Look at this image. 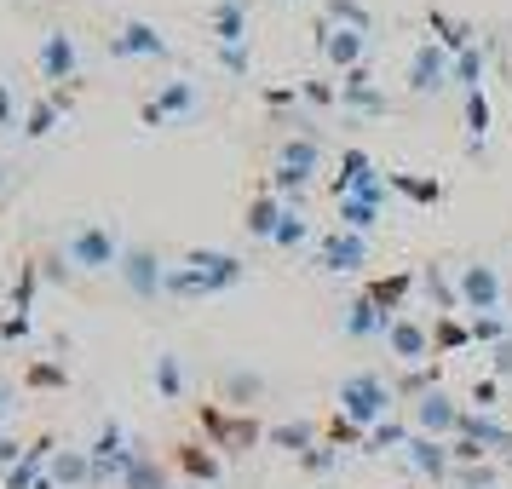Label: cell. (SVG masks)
Wrapping results in <instances>:
<instances>
[{
  "mask_svg": "<svg viewBox=\"0 0 512 489\" xmlns=\"http://www.w3.org/2000/svg\"><path fill=\"white\" fill-rule=\"evenodd\" d=\"M300 466H305V472H323V466H334V449L317 443V449H305V455H300Z\"/></svg>",
  "mask_w": 512,
  "mask_h": 489,
  "instance_id": "40",
  "label": "cell"
},
{
  "mask_svg": "<svg viewBox=\"0 0 512 489\" xmlns=\"http://www.w3.org/2000/svg\"><path fill=\"white\" fill-rule=\"evenodd\" d=\"M455 294L472 317H489V311H501V265H489V259H466L461 277H455Z\"/></svg>",
  "mask_w": 512,
  "mask_h": 489,
  "instance_id": "3",
  "label": "cell"
},
{
  "mask_svg": "<svg viewBox=\"0 0 512 489\" xmlns=\"http://www.w3.org/2000/svg\"><path fill=\"white\" fill-rule=\"evenodd\" d=\"M472 403H478V409H489V403H495V380H478V386H472Z\"/></svg>",
  "mask_w": 512,
  "mask_h": 489,
  "instance_id": "45",
  "label": "cell"
},
{
  "mask_svg": "<svg viewBox=\"0 0 512 489\" xmlns=\"http://www.w3.org/2000/svg\"><path fill=\"white\" fill-rule=\"evenodd\" d=\"M426 24L438 29V35H432V41H438V47L449 52V58H461V52L472 47V41H478V35H472V29H466V24H449V18H443L438 6H432V12H426Z\"/></svg>",
  "mask_w": 512,
  "mask_h": 489,
  "instance_id": "27",
  "label": "cell"
},
{
  "mask_svg": "<svg viewBox=\"0 0 512 489\" xmlns=\"http://www.w3.org/2000/svg\"><path fill=\"white\" fill-rule=\"evenodd\" d=\"M75 64H81L75 35H70V29H47V35H41V52H35V75L58 93V87H70V81H75Z\"/></svg>",
  "mask_w": 512,
  "mask_h": 489,
  "instance_id": "4",
  "label": "cell"
},
{
  "mask_svg": "<svg viewBox=\"0 0 512 489\" xmlns=\"http://www.w3.org/2000/svg\"><path fill=\"white\" fill-rule=\"evenodd\" d=\"M190 110H196V87H190V81H167L156 98L139 104V121L144 127H167L173 116H190Z\"/></svg>",
  "mask_w": 512,
  "mask_h": 489,
  "instance_id": "13",
  "label": "cell"
},
{
  "mask_svg": "<svg viewBox=\"0 0 512 489\" xmlns=\"http://www.w3.org/2000/svg\"><path fill=\"white\" fill-rule=\"evenodd\" d=\"M455 438L478 443V449H512L507 426H501V420H489V415H472V409H461V426H455Z\"/></svg>",
  "mask_w": 512,
  "mask_h": 489,
  "instance_id": "21",
  "label": "cell"
},
{
  "mask_svg": "<svg viewBox=\"0 0 512 489\" xmlns=\"http://www.w3.org/2000/svg\"><path fill=\"white\" fill-rule=\"evenodd\" d=\"M167 294H190V300H202V294H219V288H213L196 265H185V259H179V265H167Z\"/></svg>",
  "mask_w": 512,
  "mask_h": 489,
  "instance_id": "29",
  "label": "cell"
},
{
  "mask_svg": "<svg viewBox=\"0 0 512 489\" xmlns=\"http://www.w3.org/2000/svg\"><path fill=\"white\" fill-rule=\"evenodd\" d=\"M271 443H277V449H317V426H311V420H282V426H271Z\"/></svg>",
  "mask_w": 512,
  "mask_h": 489,
  "instance_id": "32",
  "label": "cell"
},
{
  "mask_svg": "<svg viewBox=\"0 0 512 489\" xmlns=\"http://www.w3.org/2000/svg\"><path fill=\"white\" fill-rule=\"evenodd\" d=\"M173 466H179V472H190V478H202V484H213V478H219V461L208 455V443H179Z\"/></svg>",
  "mask_w": 512,
  "mask_h": 489,
  "instance_id": "28",
  "label": "cell"
},
{
  "mask_svg": "<svg viewBox=\"0 0 512 489\" xmlns=\"http://www.w3.org/2000/svg\"><path fill=\"white\" fill-rule=\"evenodd\" d=\"M121 484L127 489H167V466L144 449V443H133L127 449V466H121Z\"/></svg>",
  "mask_w": 512,
  "mask_h": 489,
  "instance_id": "18",
  "label": "cell"
},
{
  "mask_svg": "<svg viewBox=\"0 0 512 489\" xmlns=\"http://www.w3.org/2000/svg\"><path fill=\"white\" fill-rule=\"evenodd\" d=\"M334 403H340V415L369 438L380 420H392V403H397V392L386 386V374H374V369H363V374H346L340 380V392H334Z\"/></svg>",
  "mask_w": 512,
  "mask_h": 489,
  "instance_id": "1",
  "label": "cell"
},
{
  "mask_svg": "<svg viewBox=\"0 0 512 489\" xmlns=\"http://www.w3.org/2000/svg\"><path fill=\"white\" fill-rule=\"evenodd\" d=\"M110 52H116V58H167V35L156 24H144V18H127V24L116 29V35H110Z\"/></svg>",
  "mask_w": 512,
  "mask_h": 489,
  "instance_id": "12",
  "label": "cell"
},
{
  "mask_svg": "<svg viewBox=\"0 0 512 489\" xmlns=\"http://www.w3.org/2000/svg\"><path fill=\"white\" fill-rule=\"evenodd\" d=\"M512 334V317L507 311H489V317H472V340H489V346H501Z\"/></svg>",
  "mask_w": 512,
  "mask_h": 489,
  "instance_id": "37",
  "label": "cell"
},
{
  "mask_svg": "<svg viewBox=\"0 0 512 489\" xmlns=\"http://www.w3.org/2000/svg\"><path fill=\"white\" fill-rule=\"evenodd\" d=\"M409 438H415L409 426H397V420H380V426H374L369 438H363V449L374 455V449H386V443H409Z\"/></svg>",
  "mask_w": 512,
  "mask_h": 489,
  "instance_id": "38",
  "label": "cell"
},
{
  "mask_svg": "<svg viewBox=\"0 0 512 489\" xmlns=\"http://www.w3.org/2000/svg\"><path fill=\"white\" fill-rule=\"evenodd\" d=\"M52 121H58V104H52V98H35L24 110V139H47Z\"/></svg>",
  "mask_w": 512,
  "mask_h": 489,
  "instance_id": "35",
  "label": "cell"
},
{
  "mask_svg": "<svg viewBox=\"0 0 512 489\" xmlns=\"http://www.w3.org/2000/svg\"><path fill=\"white\" fill-rule=\"evenodd\" d=\"M300 98H305V104H334V98H340V87H328V81H305Z\"/></svg>",
  "mask_w": 512,
  "mask_h": 489,
  "instance_id": "39",
  "label": "cell"
},
{
  "mask_svg": "<svg viewBox=\"0 0 512 489\" xmlns=\"http://www.w3.org/2000/svg\"><path fill=\"white\" fill-rule=\"evenodd\" d=\"M403 455H409V466H415L420 478H449V472H455V443L449 438H426V432H415V438L403 443Z\"/></svg>",
  "mask_w": 512,
  "mask_h": 489,
  "instance_id": "14",
  "label": "cell"
},
{
  "mask_svg": "<svg viewBox=\"0 0 512 489\" xmlns=\"http://www.w3.org/2000/svg\"><path fill=\"white\" fill-rule=\"evenodd\" d=\"M300 242H317V236H311V219H305L300 208H288L282 225H277V236H271V248H300Z\"/></svg>",
  "mask_w": 512,
  "mask_h": 489,
  "instance_id": "33",
  "label": "cell"
},
{
  "mask_svg": "<svg viewBox=\"0 0 512 489\" xmlns=\"http://www.w3.org/2000/svg\"><path fill=\"white\" fill-rule=\"evenodd\" d=\"M0 415H6V386H0Z\"/></svg>",
  "mask_w": 512,
  "mask_h": 489,
  "instance_id": "48",
  "label": "cell"
},
{
  "mask_svg": "<svg viewBox=\"0 0 512 489\" xmlns=\"http://www.w3.org/2000/svg\"><path fill=\"white\" fill-rule=\"evenodd\" d=\"M386 328H392V317H386L369 294H357V300L346 305V334L351 340H374V334H386Z\"/></svg>",
  "mask_w": 512,
  "mask_h": 489,
  "instance_id": "20",
  "label": "cell"
},
{
  "mask_svg": "<svg viewBox=\"0 0 512 489\" xmlns=\"http://www.w3.org/2000/svg\"><path fill=\"white\" fill-rule=\"evenodd\" d=\"M12 121V93H6V81H0V127Z\"/></svg>",
  "mask_w": 512,
  "mask_h": 489,
  "instance_id": "46",
  "label": "cell"
},
{
  "mask_svg": "<svg viewBox=\"0 0 512 489\" xmlns=\"http://www.w3.org/2000/svg\"><path fill=\"white\" fill-rule=\"evenodd\" d=\"M374 225H380V202H369V196H346V202H340V231L369 236Z\"/></svg>",
  "mask_w": 512,
  "mask_h": 489,
  "instance_id": "26",
  "label": "cell"
},
{
  "mask_svg": "<svg viewBox=\"0 0 512 489\" xmlns=\"http://www.w3.org/2000/svg\"><path fill=\"white\" fill-rule=\"evenodd\" d=\"M208 24L219 47H248V0H213Z\"/></svg>",
  "mask_w": 512,
  "mask_h": 489,
  "instance_id": "16",
  "label": "cell"
},
{
  "mask_svg": "<svg viewBox=\"0 0 512 489\" xmlns=\"http://www.w3.org/2000/svg\"><path fill=\"white\" fill-rule=\"evenodd\" d=\"M150 380H156L162 403H179L185 397V363H179V351H156L150 357Z\"/></svg>",
  "mask_w": 512,
  "mask_h": 489,
  "instance_id": "22",
  "label": "cell"
},
{
  "mask_svg": "<svg viewBox=\"0 0 512 489\" xmlns=\"http://www.w3.org/2000/svg\"><path fill=\"white\" fill-rule=\"evenodd\" d=\"M0 185H6V179H0Z\"/></svg>",
  "mask_w": 512,
  "mask_h": 489,
  "instance_id": "49",
  "label": "cell"
},
{
  "mask_svg": "<svg viewBox=\"0 0 512 489\" xmlns=\"http://www.w3.org/2000/svg\"><path fill=\"white\" fill-rule=\"evenodd\" d=\"M317 173H323V133H294V139L277 144V173H271V185L265 190L294 208V196H300Z\"/></svg>",
  "mask_w": 512,
  "mask_h": 489,
  "instance_id": "2",
  "label": "cell"
},
{
  "mask_svg": "<svg viewBox=\"0 0 512 489\" xmlns=\"http://www.w3.org/2000/svg\"><path fill=\"white\" fill-rule=\"evenodd\" d=\"M484 64H489V47H484V41H472V47H466L461 58H455L449 81H455L461 93H478V87H484Z\"/></svg>",
  "mask_w": 512,
  "mask_h": 489,
  "instance_id": "24",
  "label": "cell"
},
{
  "mask_svg": "<svg viewBox=\"0 0 512 489\" xmlns=\"http://www.w3.org/2000/svg\"><path fill=\"white\" fill-rule=\"evenodd\" d=\"M311 259L323 265V271H363L369 265V236H357V231H323L317 242H311Z\"/></svg>",
  "mask_w": 512,
  "mask_h": 489,
  "instance_id": "6",
  "label": "cell"
},
{
  "mask_svg": "<svg viewBox=\"0 0 512 489\" xmlns=\"http://www.w3.org/2000/svg\"><path fill=\"white\" fill-rule=\"evenodd\" d=\"M116 271H121V282H127L139 300H156V294L167 288V265H162V254H156L150 242H133V248L121 254Z\"/></svg>",
  "mask_w": 512,
  "mask_h": 489,
  "instance_id": "7",
  "label": "cell"
},
{
  "mask_svg": "<svg viewBox=\"0 0 512 489\" xmlns=\"http://www.w3.org/2000/svg\"><path fill=\"white\" fill-rule=\"evenodd\" d=\"M29 380H35V386H64V369H52V363H35V369H29Z\"/></svg>",
  "mask_w": 512,
  "mask_h": 489,
  "instance_id": "42",
  "label": "cell"
},
{
  "mask_svg": "<svg viewBox=\"0 0 512 489\" xmlns=\"http://www.w3.org/2000/svg\"><path fill=\"white\" fill-rule=\"evenodd\" d=\"M121 254L127 248L110 225H81L70 236V265H81V271H110V265H121Z\"/></svg>",
  "mask_w": 512,
  "mask_h": 489,
  "instance_id": "5",
  "label": "cell"
},
{
  "mask_svg": "<svg viewBox=\"0 0 512 489\" xmlns=\"http://www.w3.org/2000/svg\"><path fill=\"white\" fill-rule=\"evenodd\" d=\"M472 346V323H461V317H432V351H461Z\"/></svg>",
  "mask_w": 512,
  "mask_h": 489,
  "instance_id": "31",
  "label": "cell"
},
{
  "mask_svg": "<svg viewBox=\"0 0 512 489\" xmlns=\"http://www.w3.org/2000/svg\"><path fill=\"white\" fill-rule=\"evenodd\" d=\"M340 104H346V110H369V116H380V110H386L380 87L369 81V64H357V70L340 81Z\"/></svg>",
  "mask_w": 512,
  "mask_h": 489,
  "instance_id": "19",
  "label": "cell"
},
{
  "mask_svg": "<svg viewBox=\"0 0 512 489\" xmlns=\"http://www.w3.org/2000/svg\"><path fill=\"white\" fill-rule=\"evenodd\" d=\"M24 461V443H12V438H0V466H18Z\"/></svg>",
  "mask_w": 512,
  "mask_h": 489,
  "instance_id": "43",
  "label": "cell"
},
{
  "mask_svg": "<svg viewBox=\"0 0 512 489\" xmlns=\"http://www.w3.org/2000/svg\"><path fill=\"white\" fill-rule=\"evenodd\" d=\"M392 190H397V196H409V202H438V196H443L438 179H415V173H397Z\"/></svg>",
  "mask_w": 512,
  "mask_h": 489,
  "instance_id": "36",
  "label": "cell"
},
{
  "mask_svg": "<svg viewBox=\"0 0 512 489\" xmlns=\"http://www.w3.org/2000/svg\"><path fill=\"white\" fill-rule=\"evenodd\" d=\"M317 52H323L340 75H351L363 64V52H369V35H363V29H334L328 18H317Z\"/></svg>",
  "mask_w": 512,
  "mask_h": 489,
  "instance_id": "9",
  "label": "cell"
},
{
  "mask_svg": "<svg viewBox=\"0 0 512 489\" xmlns=\"http://www.w3.org/2000/svg\"><path fill=\"white\" fill-rule=\"evenodd\" d=\"M282 213H288V202H282V196H271V190H259L254 202L242 208V231L259 236V242H271V236H277V225H282Z\"/></svg>",
  "mask_w": 512,
  "mask_h": 489,
  "instance_id": "17",
  "label": "cell"
},
{
  "mask_svg": "<svg viewBox=\"0 0 512 489\" xmlns=\"http://www.w3.org/2000/svg\"><path fill=\"white\" fill-rule=\"evenodd\" d=\"M179 259H185V265H196L213 288H236V282H242V271H248L236 254H219V248H185Z\"/></svg>",
  "mask_w": 512,
  "mask_h": 489,
  "instance_id": "15",
  "label": "cell"
},
{
  "mask_svg": "<svg viewBox=\"0 0 512 489\" xmlns=\"http://www.w3.org/2000/svg\"><path fill=\"white\" fill-rule=\"evenodd\" d=\"M455 426H461V403L449 392H432L415 397V432H426V438H455Z\"/></svg>",
  "mask_w": 512,
  "mask_h": 489,
  "instance_id": "11",
  "label": "cell"
},
{
  "mask_svg": "<svg viewBox=\"0 0 512 489\" xmlns=\"http://www.w3.org/2000/svg\"><path fill=\"white\" fill-rule=\"evenodd\" d=\"M409 288H415V277L409 271H397V277H374V282H363V294H369L386 317H403V300H409Z\"/></svg>",
  "mask_w": 512,
  "mask_h": 489,
  "instance_id": "23",
  "label": "cell"
},
{
  "mask_svg": "<svg viewBox=\"0 0 512 489\" xmlns=\"http://www.w3.org/2000/svg\"><path fill=\"white\" fill-rule=\"evenodd\" d=\"M29 489H58V478H52V472H41V478H35Z\"/></svg>",
  "mask_w": 512,
  "mask_h": 489,
  "instance_id": "47",
  "label": "cell"
},
{
  "mask_svg": "<svg viewBox=\"0 0 512 489\" xmlns=\"http://www.w3.org/2000/svg\"><path fill=\"white\" fill-rule=\"evenodd\" d=\"M495 374H512V334L495 346Z\"/></svg>",
  "mask_w": 512,
  "mask_h": 489,
  "instance_id": "44",
  "label": "cell"
},
{
  "mask_svg": "<svg viewBox=\"0 0 512 489\" xmlns=\"http://www.w3.org/2000/svg\"><path fill=\"white\" fill-rule=\"evenodd\" d=\"M449 70H455V58H449L438 41H420V47L409 52V93H420V98L443 93V87H449Z\"/></svg>",
  "mask_w": 512,
  "mask_h": 489,
  "instance_id": "8",
  "label": "cell"
},
{
  "mask_svg": "<svg viewBox=\"0 0 512 489\" xmlns=\"http://www.w3.org/2000/svg\"><path fill=\"white\" fill-rule=\"evenodd\" d=\"M47 472L58 478V484H81V478L93 484V461H87V449H58Z\"/></svg>",
  "mask_w": 512,
  "mask_h": 489,
  "instance_id": "30",
  "label": "cell"
},
{
  "mask_svg": "<svg viewBox=\"0 0 512 489\" xmlns=\"http://www.w3.org/2000/svg\"><path fill=\"white\" fill-rule=\"evenodd\" d=\"M219 64L231 75H248V47H219Z\"/></svg>",
  "mask_w": 512,
  "mask_h": 489,
  "instance_id": "41",
  "label": "cell"
},
{
  "mask_svg": "<svg viewBox=\"0 0 512 489\" xmlns=\"http://www.w3.org/2000/svg\"><path fill=\"white\" fill-rule=\"evenodd\" d=\"M323 18L334 29H363V35H374V12L363 0H323Z\"/></svg>",
  "mask_w": 512,
  "mask_h": 489,
  "instance_id": "25",
  "label": "cell"
},
{
  "mask_svg": "<svg viewBox=\"0 0 512 489\" xmlns=\"http://www.w3.org/2000/svg\"><path fill=\"white\" fill-rule=\"evenodd\" d=\"M386 346H392V357H403V363H432L438 351H432V323L426 317H392V328H386Z\"/></svg>",
  "mask_w": 512,
  "mask_h": 489,
  "instance_id": "10",
  "label": "cell"
},
{
  "mask_svg": "<svg viewBox=\"0 0 512 489\" xmlns=\"http://www.w3.org/2000/svg\"><path fill=\"white\" fill-rule=\"evenodd\" d=\"M484 139H489V98H484V87H478V93H466V144L478 150Z\"/></svg>",
  "mask_w": 512,
  "mask_h": 489,
  "instance_id": "34",
  "label": "cell"
}]
</instances>
